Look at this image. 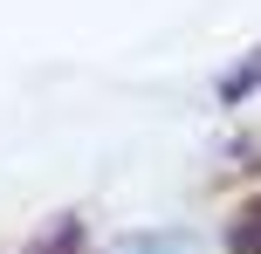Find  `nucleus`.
I'll use <instances>...</instances> for the list:
<instances>
[{
	"label": "nucleus",
	"instance_id": "1",
	"mask_svg": "<svg viewBox=\"0 0 261 254\" xmlns=\"http://www.w3.org/2000/svg\"><path fill=\"white\" fill-rule=\"evenodd\" d=\"M28 254H83V220H55V227H41Z\"/></svg>",
	"mask_w": 261,
	"mask_h": 254
},
{
	"label": "nucleus",
	"instance_id": "2",
	"mask_svg": "<svg viewBox=\"0 0 261 254\" xmlns=\"http://www.w3.org/2000/svg\"><path fill=\"white\" fill-rule=\"evenodd\" d=\"M110 254H186V234H130Z\"/></svg>",
	"mask_w": 261,
	"mask_h": 254
},
{
	"label": "nucleus",
	"instance_id": "3",
	"mask_svg": "<svg viewBox=\"0 0 261 254\" xmlns=\"http://www.w3.org/2000/svg\"><path fill=\"white\" fill-rule=\"evenodd\" d=\"M234 254H261V206H248L234 227Z\"/></svg>",
	"mask_w": 261,
	"mask_h": 254
}]
</instances>
